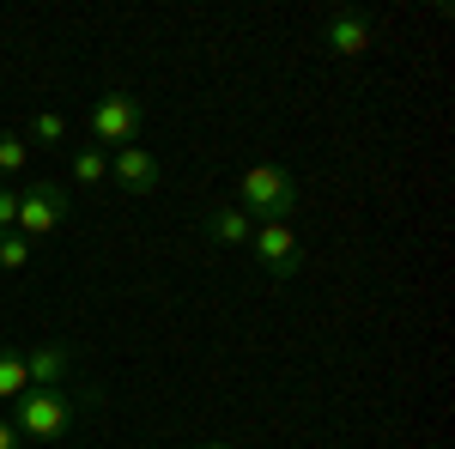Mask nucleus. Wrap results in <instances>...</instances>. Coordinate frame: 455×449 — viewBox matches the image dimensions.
<instances>
[{
  "mask_svg": "<svg viewBox=\"0 0 455 449\" xmlns=\"http://www.w3.org/2000/svg\"><path fill=\"white\" fill-rule=\"evenodd\" d=\"M79 407H98V395H68V389H25L12 401V431L31 437V444H55L79 425Z\"/></svg>",
  "mask_w": 455,
  "mask_h": 449,
  "instance_id": "nucleus-1",
  "label": "nucleus"
},
{
  "mask_svg": "<svg viewBox=\"0 0 455 449\" xmlns=\"http://www.w3.org/2000/svg\"><path fill=\"white\" fill-rule=\"evenodd\" d=\"M237 207L255 219V225H285L298 212V182L280 164H249L237 176Z\"/></svg>",
  "mask_w": 455,
  "mask_h": 449,
  "instance_id": "nucleus-2",
  "label": "nucleus"
},
{
  "mask_svg": "<svg viewBox=\"0 0 455 449\" xmlns=\"http://www.w3.org/2000/svg\"><path fill=\"white\" fill-rule=\"evenodd\" d=\"M68 225V188L61 182H31L25 195H19V219H12V231L19 237H49V231H61Z\"/></svg>",
  "mask_w": 455,
  "mask_h": 449,
  "instance_id": "nucleus-3",
  "label": "nucleus"
},
{
  "mask_svg": "<svg viewBox=\"0 0 455 449\" xmlns=\"http://www.w3.org/2000/svg\"><path fill=\"white\" fill-rule=\"evenodd\" d=\"M140 116H146V109H140L134 92H104L98 109H92V134L122 152V146H134V140H140Z\"/></svg>",
  "mask_w": 455,
  "mask_h": 449,
  "instance_id": "nucleus-4",
  "label": "nucleus"
},
{
  "mask_svg": "<svg viewBox=\"0 0 455 449\" xmlns=\"http://www.w3.org/2000/svg\"><path fill=\"white\" fill-rule=\"evenodd\" d=\"M249 249H255V261H261L267 279H291L298 268H304V243L291 237V225H255Z\"/></svg>",
  "mask_w": 455,
  "mask_h": 449,
  "instance_id": "nucleus-5",
  "label": "nucleus"
},
{
  "mask_svg": "<svg viewBox=\"0 0 455 449\" xmlns=\"http://www.w3.org/2000/svg\"><path fill=\"white\" fill-rule=\"evenodd\" d=\"M109 182L128 188V195H152V188L164 182V164H158L146 146H122V152L109 158Z\"/></svg>",
  "mask_w": 455,
  "mask_h": 449,
  "instance_id": "nucleus-6",
  "label": "nucleus"
},
{
  "mask_svg": "<svg viewBox=\"0 0 455 449\" xmlns=\"http://www.w3.org/2000/svg\"><path fill=\"white\" fill-rule=\"evenodd\" d=\"M25 377H31V389H73V352L61 341L31 346L25 352Z\"/></svg>",
  "mask_w": 455,
  "mask_h": 449,
  "instance_id": "nucleus-7",
  "label": "nucleus"
},
{
  "mask_svg": "<svg viewBox=\"0 0 455 449\" xmlns=\"http://www.w3.org/2000/svg\"><path fill=\"white\" fill-rule=\"evenodd\" d=\"M322 43H328L334 55H347V61H352V55H364V49L377 43V25H371L364 12H334V19L322 25Z\"/></svg>",
  "mask_w": 455,
  "mask_h": 449,
  "instance_id": "nucleus-8",
  "label": "nucleus"
},
{
  "mask_svg": "<svg viewBox=\"0 0 455 449\" xmlns=\"http://www.w3.org/2000/svg\"><path fill=\"white\" fill-rule=\"evenodd\" d=\"M207 237L225 243V249H237V243L255 237V219H249L243 207H212V212H207Z\"/></svg>",
  "mask_w": 455,
  "mask_h": 449,
  "instance_id": "nucleus-9",
  "label": "nucleus"
},
{
  "mask_svg": "<svg viewBox=\"0 0 455 449\" xmlns=\"http://www.w3.org/2000/svg\"><path fill=\"white\" fill-rule=\"evenodd\" d=\"M31 389V377H25V352L19 346H0V401H19Z\"/></svg>",
  "mask_w": 455,
  "mask_h": 449,
  "instance_id": "nucleus-10",
  "label": "nucleus"
},
{
  "mask_svg": "<svg viewBox=\"0 0 455 449\" xmlns=\"http://www.w3.org/2000/svg\"><path fill=\"white\" fill-rule=\"evenodd\" d=\"M73 182H79V188H98V182H109V158L98 152V146H79V152H73Z\"/></svg>",
  "mask_w": 455,
  "mask_h": 449,
  "instance_id": "nucleus-11",
  "label": "nucleus"
},
{
  "mask_svg": "<svg viewBox=\"0 0 455 449\" xmlns=\"http://www.w3.org/2000/svg\"><path fill=\"white\" fill-rule=\"evenodd\" d=\"M31 261V237H19V231H0V268L6 274H19Z\"/></svg>",
  "mask_w": 455,
  "mask_h": 449,
  "instance_id": "nucleus-12",
  "label": "nucleus"
},
{
  "mask_svg": "<svg viewBox=\"0 0 455 449\" xmlns=\"http://www.w3.org/2000/svg\"><path fill=\"white\" fill-rule=\"evenodd\" d=\"M25 164H31V146L19 134H0V176H19Z\"/></svg>",
  "mask_w": 455,
  "mask_h": 449,
  "instance_id": "nucleus-13",
  "label": "nucleus"
},
{
  "mask_svg": "<svg viewBox=\"0 0 455 449\" xmlns=\"http://www.w3.org/2000/svg\"><path fill=\"white\" fill-rule=\"evenodd\" d=\"M31 134H36V140H49V146H55V140H68V122H61L55 109H43V116H36V122H31Z\"/></svg>",
  "mask_w": 455,
  "mask_h": 449,
  "instance_id": "nucleus-14",
  "label": "nucleus"
},
{
  "mask_svg": "<svg viewBox=\"0 0 455 449\" xmlns=\"http://www.w3.org/2000/svg\"><path fill=\"white\" fill-rule=\"evenodd\" d=\"M12 219H19V188L0 182V231H12Z\"/></svg>",
  "mask_w": 455,
  "mask_h": 449,
  "instance_id": "nucleus-15",
  "label": "nucleus"
},
{
  "mask_svg": "<svg viewBox=\"0 0 455 449\" xmlns=\"http://www.w3.org/2000/svg\"><path fill=\"white\" fill-rule=\"evenodd\" d=\"M19 444H25V437H19V431H12V425L0 419V449H19Z\"/></svg>",
  "mask_w": 455,
  "mask_h": 449,
  "instance_id": "nucleus-16",
  "label": "nucleus"
},
{
  "mask_svg": "<svg viewBox=\"0 0 455 449\" xmlns=\"http://www.w3.org/2000/svg\"><path fill=\"white\" fill-rule=\"evenodd\" d=\"M201 449H231V444H201Z\"/></svg>",
  "mask_w": 455,
  "mask_h": 449,
  "instance_id": "nucleus-17",
  "label": "nucleus"
}]
</instances>
